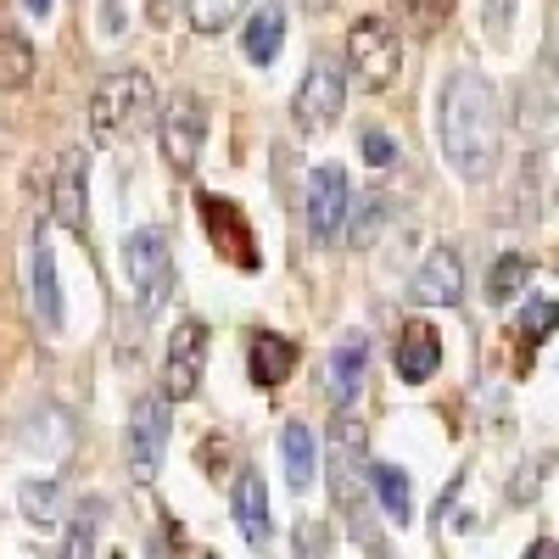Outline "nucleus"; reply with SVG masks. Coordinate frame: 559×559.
Returning <instances> with one entry per match:
<instances>
[{
  "label": "nucleus",
  "mask_w": 559,
  "mask_h": 559,
  "mask_svg": "<svg viewBox=\"0 0 559 559\" xmlns=\"http://www.w3.org/2000/svg\"><path fill=\"white\" fill-rule=\"evenodd\" d=\"M90 548H96V503L79 509V526H73V537H68V554H90Z\"/></svg>",
  "instance_id": "obj_27"
},
{
  "label": "nucleus",
  "mask_w": 559,
  "mask_h": 559,
  "mask_svg": "<svg viewBox=\"0 0 559 559\" xmlns=\"http://www.w3.org/2000/svg\"><path fill=\"white\" fill-rule=\"evenodd\" d=\"M342 107H347V79L336 62H313L297 84V96H292V123L302 134H324V129H336L342 123Z\"/></svg>",
  "instance_id": "obj_6"
},
{
  "label": "nucleus",
  "mask_w": 559,
  "mask_h": 559,
  "mask_svg": "<svg viewBox=\"0 0 559 559\" xmlns=\"http://www.w3.org/2000/svg\"><path fill=\"white\" fill-rule=\"evenodd\" d=\"M392 12L414 28V34H437L453 17V0H392Z\"/></svg>",
  "instance_id": "obj_23"
},
{
  "label": "nucleus",
  "mask_w": 559,
  "mask_h": 559,
  "mask_svg": "<svg viewBox=\"0 0 559 559\" xmlns=\"http://www.w3.org/2000/svg\"><path fill=\"white\" fill-rule=\"evenodd\" d=\"M241 51L258 62V68H269L280 51H286V7H258L252 17H247V28H241Z\"/></svg>",
  "instance_id": "obj_17"
},
{
  "label": "nucleus",
  "mask_w": 559,
  "mask_h": 559,
  "mask_svg": "<svg viewBox=\"0 0 559 559\" xmlns=\"http://www.w3.org/2000/svg\"><path fill=\"white\" fill-rule=\"evenodd\" d=\"M297 7H308V12H319V7H331V0H297Z\"/></svg>",
  "instance_id": "obj_31"
},
{
  "label": "nucleus",
  "mask_w": 559,
  "mask_h": 559,
  "mask_svg": "<svg viewBox=\"0 0 559 559\" xmlns=\"http://www.w3.org/2000/svg\"><path fill=\"white\" fill-rule=\"evenodd\" d=\"M280 459H286V481H292V492H308L313 476H319V442H313V431L302 426V419H292V426L280 431Z\"/></svg>",
  "instance_id": "obj_18"
},
{
  "label": "nucleus",
  "mask_w": 559,
  "mask_h": 559,
  "mask_svg": "<svg viewBox=\"0 0 559 559\" xmlns=\"http://www.w3.org/2000/svg\"><path fill=\"white\" fill-rule=\"evenodd\" d=\"M247 369H252V386L258 392L286 386L292 369H297V342L292 336H274V331H258L252 347H247Z\"/></svg>",
  "instance_id": "obj_14"
},
{
  "label": "nucleus",
  "mask_w": 559,
  "mask_h": 559,
  "mask_svg": "<svg viewBox=\"0 0 559 559\" xmlns=\"http://www.w3.org/2000/svg\"><path fill=\"white\" fill-rule=\"evenodd\" d=\"M202 369H207V324L202 319H185L179 331L168 336V358H163V386L168 397H197L202 386Z\"/></svg>",
  "instance_id": "obj_9"
},
{
  "label": "nucleus",
  "mask_w": 559,
  "mask_h": 559,
  "mask_svg": "<svg viewBox=\"0 0 559 559\" xmlns=\"http://www.w3.org/2000/svg\"><path fill=\"white\" fill-rule=\"evenodd\" d=\"M532 280V263L521 252H503L492 269H487V308H503V302H515L521 286Z\"/></svg>",
  "instance_id": "obj_20"
},
{
  "label": "nucleus",
  "mask_w": 559,
  "mask_h": 559,
  "mask_svg": "<svg viewBox=\"0 0 559 559\" xmlns=\"http://www.w3.org/2000/svg\"><path fill=\"white\" fill-rule=\"evenodd\" d=\"M347 68L364 90H386L403 68V39L386 17H358L347 28Z\"/></svg>",
  "instance_id": "obj_4"
},
{
  "label": "nucleus",
  "mask_w": 559,
  "mask_h": 559,
  "mask_svg": "<svg viewBox=\"0 0 559 559\" xmlns=\"http://www.w3.org/2000/svg\"><path fill=\"white\" fill-rule=\"evenodd\" d=\"M51 218L68 229V236H84V157L62 152L57 174H51Z\"/></svg>",
  "instance_id": "obj_15"
},
{
  "label": "nucleus",
  "mask_w": 559,
  "mask_h": 559,
  "mask_svg": "<svg viewBox=\"0 0 559 559\" xmlns=\"http://www.w3.org/2000/svg\"><path fill=\"white\" fill-rule=\"evenodd\" d=\"M157 129H163V157L174 174H191L202 146H207V102L197 90H174L168 107H157Z\"/></svg>",
  "instance_id": "obj_5"
},
{
  "label": "nucleus",
  "mask_w": 559,
  "mask_h": 559,
  "mask_svg": "<svg viewBox=\"0 0 559 559\" xmlns=\"http://www.w3.org/2000/svg\"><path fill=\"white\" fill-rule=\"evenodd\" d=\"M414 302H426V308H442V302H459V292H464V263H459V252L453 247H437L426 263H419V274H414Z\"/></svg>",
  "instance_id": "obj_13"
},
{
  "label": "nucleus",
  "mask_w": 559,
  "mask_h": 559,
  "mask_svg": "<svg viewBox=\"0 0 559 559\" xmlns=\"http://www.w3.org/2000/svg\"><path fill=\"white\" fill-rule=\"evenodd\" d=\"M157 123V90L140 68L107 73L90 96V134L96 140H134Z\"/></svg>",
  "instance_id": "obj_2"
},
{
  "label": "nucleus",
  "mask_w": 559,
  "mask_h": 559,
  "mask_svg": "<svg viewBox=\"0 0 559 559\" xmlns=\"http://www.w3.org/2000/svg\"><path fill=\"white\" fill-rule=\"evenodd\" d=\"M107 34H123V12H118V0H107Z\"/></svg>",
  "instance_id": "obj_29"
},
{
  "label": "nucleus",
  "mask_w": 559,
  "mask_h": 559,
  "mask_svg": "<svg viewBox=\"0 0 559 559\" xmlns=\"http://www.w3.org/2000/svg\"><path fill=\"white\" fill-rule=\"evenodd\" d=\"M509 28H515V0H487V39L503 45Z\"/></svg>",
  "instance_id": "obj_26"
},
{
  "label": "nucleus",
  "mask_w": 559,
  "mask_h": 559,
  "mask_svg": "<svg viewBox=\"0 0 559 559\" xmlns=\"http://www.w3.org/2000/svg\"><path fill=\"white\" fill-rule=\"evenodd\" d=\"M437 140L459 179L481 185L498 163V96L476 68H453L437 90Z\"/></svg>",
  "instance_id": "obj_1"
},
{
  "label": "nucleus",
  "mask_w": 559,
  "mask_h": 559,
  "mask_svg": "<svg viewBox=\"0 0 559 559\" xmlns=\"http://www.w3.org/2000/svg\"><path fill=\"white\" fill-rule=\"evenodd\" d=\"M174 17V0H152V23H168Z\"/></svg>",
  "instance_id": "obj_30"
},
{
  "label": "nucleus",
  "mask_w": 559,
  "mask_h": 559,
  "mask_svg": "<svg viewBox=\"0 0 559 559\" xmlns=\"http://www.w3.org/2000/svg\"><path fill=\"white\" fill-rule=\"evenodd\" d=\"M392 364L408 386H426L437 369H442V336L431 331L426 319H403V331L392 342Z\"/></svg>",
  "instance_id": "obj_10"
},
{
  "label": "nucleus",
  "mask_w": 559,
  "mask_h": 559,
  "mask_svg": "<svg viewBox=\"0 0 559 559\" xmlns=\"http://www.w3.org/2000/svg\"><path fill=\"white\" fill-rule=\"evenodd\" d=\"M123 280H129V292H134V308L140 319H152L168 297H174V252H168V236L157 224L146 229H134V236H123Z\"/></svg>",
  "instance_id": "obj_3"
},
{
  "label": "nucleus",
  "mask_w": 559,
  "mask_h": 559,
  "mask_svg": "<svg viewBox=\"0 0 559 559\" xmlns=\"http://www.w3.org/2000/svg\"><path fill=\"white\" fill-rule=\"evenodd\" d=\"M392 157H397L392 134H386V129H364V163H369V168H392Z\"/></svg>",
  "instance_id": "obj_25"
},
{
  "label": "nucleus",
  "mask_w": 559,
  "mask_h": 559,
  "mask_svg": "<svg viewBox=\"0 0 559 559\" xmlns=\"http://www.w3.org/2000/svg\"><path fill=\"white\" fill-rule=\"evenodd\" d=\"M163 448H168V397L146 392V397H134V408H129V471H134V481L157 476Z\"/></svg>",
  "instance_id": "obj_7"
},
{
  "label": "nucleus",
  "mask_w": 559,
  "mask_h": 559,
  "mask_svg": "<svg viewBox=\"0 0 559 559\" xmlns=\"http://www.w3.org/2000/svg\"><path fill=\"white\" fill-rule=\"evenodd\" d=\"M229 509H236L241 537H247L252 548H269V537H274V521H269V487H263L252 471L236 476V487H229Z\"/></svg>",
  "instance_id": "obj_16"
},
{
  "label": "nucleus",
  "mask_w": 559,
  "mask_h": 559,
  "mask_svg": "<svg viewBox=\"0 0 559 559\" xmlns=\"http://www.w3.org/2000/svg\"><path fill=\"white\" fill-rule=\"evenodd\" d=\"M23 12H28V17H51L57 0H23Z\"/></svg>",
  "instance_id": "obj_28"
},
{
  "label": "nucleus",
  "mask_w": 559,
  "mask_h": 559,
  "mask_svg": "<svg viewBox=\"0 0 559 559\" xmlns=\"http://www.w3.org/2000/svg\"><path fill=\"white\" fill-rule=\"evenodd\" d=\"M247 12V0H191V28L197 34H218L224 23H236Z\"/></svg>",
  "instance_id": "obj_24"
},
{
  "label": "nucleus",
  "mask_w": 559,
  "mask_h": 559,
  "mask_svg": "<svg viewBox=\"0 0 559 559\" xmlns=\"http://www.w3.org/2000/svg\"><path fill=\"white\" fill-rule=\"evenodd\" d=\"M17 509L34 526H57L62 521V481H23L17 487Z\"/></svg>",
  "instance_id": "obj_22"
},
{
  "label": "nucleus",
  "mask_w": 559,
  "mask_h": 559,
  "mask_svg": "<svg viewBox=\"0 0 559 559\" xmlns=\"http://www.w3.org/2000/svg\"><path fill=\"white\" fill-rule=\"evenodd\" d=\"M34 79V45L17 28H0V90H23Z\"/></svg>",
  "instance_id": "obj_21"
},
{
  "label": "nucleus",
  "mask_w": 559,
  "mask_h": 559,
  "mask_svg": "<svg viewBox=\"0 0 559 559\" xmlns=\"http://www.w3.org/2000/svg\"><path fill=\"white\" fill-rule=\"evenodd\" d=\"M347 213H353V185H347V174L331 168V163L313 168V174H308V236H313L319 247H331V241L342 236Z\"/></svg>",
  "instance_id": "obj_8"
},
{
  "label": "nucleus",
  "mask_w": 559,
  "mask_h": 559,
  "mask_svg": "<svg viewBox=\"0 0 559 559\" xmlns=\"http://www.w3.org/2000/svg\"><path fill=\"white\" fill-rule=\"evenodd\" d=\"M369 481H376V498L386 509V521L408 526L414 521V487H408V476L397 471V464H369Z\"/></svg>",
  "instance_id": "obj_19"
},
{
  "label": "nucleus",
  "mask_w": 559,
  "mask_h": 559,
  "mask_svg": "<svg viewBox=\"0 0 559 559\" xmlns=\"http://www.w3.org/2000/svg\"><path fill=\"white\" fill-rule=\"evenodd\" d=\"M364 376H369V336L364 331H347L331 353V403L336 408H353L358 392H364Z\"/></svg>",
  "instance_id": "obj_12"
},
{
  "label": "nucleus",
  "mask_w": 559,
  "mask_h": 559,
  "mask_svg": "<svg viewBox=\"0 0 559 559\" xmlns=\"http://www.w3.org/2000/svg\"><path fill=\"white\" fill-rule=\"evenodd\" d=\"M28 286H34V313L45 319V331H62V324H68V308H62L57 252H51V241H45V229L34 236V252H28Z\"/></svg>",
  "instance_id": "obj_11"
}]
</instances>
